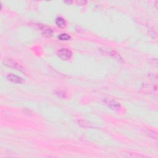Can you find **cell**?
<instances>
[{"label":"cell","mask_w":158,"mask_h":158,"mask_svg":"<svg viewBox=\"0 0 158 158\" xmlns=\"http://www.w3.org/2000/svg\"><path fill=\"white\" fill-rule=\"evenodd\" d=\"M7 78H8L10 81L15 83V84H21V83L23 82V79L22 78L17 76H15V75H14L13 74H9L8 76H7Z\"/></svg>","instance_id":"cell-4"},{"label":"cell","mask_w":158,"mask_h":158,"mask_svg":"<svg viewBox=\"0 0 158 158\" xmlns=\"http://www.w3.org/2000/svg\"><path fill=\"white\" fill-rule=\"evenodd\" d=\"M108 106L109 107H110V108L112 109H118L119 108L120 106L119 104H118V103H117V102H116V101H109L108 102Z\"/></svg>","instance_id":"cell-6"},{"label":"cell","mask_w":158,"mask_h":158,"mask_svg":"<svg viewBox=\"0 0 158 158\" xmlns=\"http://www.w3.org/2000/svg\"><path fill=\"white\" fill-rule=\"evenodd\" d=\"M4 63H5V65L11 67V68H13L19 70H22V67L16 61H14L12 59H6V60L4 61Z\"/></svg>","instance_id":"cell-2"},{"label":"cell","mask_w":158,"mask_h":158,"mask_svg":"<svg viewBox=\"0 0 158 158\" xmlns=\"http://www.w3.org/2000/svg\"><path fill=\"white\" fill-rule=\"evenodd\" d=\"M58 38H59V40H62V41H64V40L68 41V40H69L70 38V37L69 35L66 34V33H62V34L59 35L58 37Z\"/></svg>","instance_id":"cell-7"},{"label":"cell","mask_w":158,"mask_h":158,"mask_svg":"<svg viewBox=\"0 0 158 158\" xmlns=\"http://www.w3.org/2000/svg\"><path fill=\"white\" fill-rule=\"evenodd\" d=\"M56 23L59 27H60V28H64L66 25V22L65 21V19L61 17L56 18Z\"/></svg>","instance_id":"cell-5"},{"label":"cell","mask_w":158,"mask_h":158,"mask_svg":"<svg viewBox=\"0 0 158 158\" xmlns=\"http://www.w3.org/2000/svg\"><path fill=\"white\" fill-rule=\"evenodd\" d=\"M58 55L59 58H61L62 60L68 61L72 58V53L71 52V51L68 49L62 48L58 51Z\"/></svg>","instance_id":"cell-1"},{"label":"cell","mask_w":158,"mask_h":158,"mask_svg":"<svg viewBox=\"0 0 158 158\" xmlns=\"http://www.w3.org/2000/svg\"><path fill=\"white\" fill-rule=\"evenodd\" d=\"M40 29L41 30L43 35L46 37H51L53 35V31L48 27L46 25H41L40 27Z\"/></svg>","instance_id":"cell-3"}]
</instances>
